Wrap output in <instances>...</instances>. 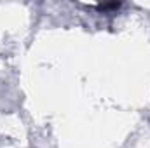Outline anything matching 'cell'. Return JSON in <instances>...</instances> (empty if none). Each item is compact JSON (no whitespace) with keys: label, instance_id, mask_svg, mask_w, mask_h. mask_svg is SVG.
I'll return each mask as SVG.
<instances>
[{"label":"cell","instance_id":"6da1fadb","mask_svg":"<svg viewBox=\"0 0 150 148\" xmlns=\"http://www.w3.org/2000/svg\"><path fill=\"white\" fill-rule=\"evenodd\" d=\"M100 11H110V9H119L120 7V2H113V4H100L96 5Z\"/></svg>","mask_w":150,"mask_h":148}]
</instances>
